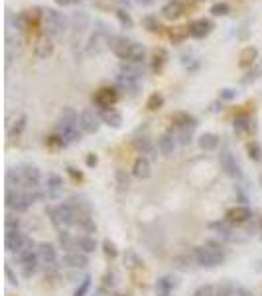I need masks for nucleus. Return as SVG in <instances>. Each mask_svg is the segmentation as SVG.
<instances>
[{
    "label": "nucleus",
    "instance_id": "nucleus-18",
    "mask_svg": "<svg viewBox=\"0 0 262 296\" xmlns=\"http://www.w3.org/2000/svg\"><path fill=\"white\" fill-rule=\"evenodd\" d=\"M176 144H178L176 134L164 132V134L158 136V152H160L162 156H172V154L176 152Z\"/></svg>",
    "mask_w": 262,
    "mask_h": 296
},
{
    "label": "nucleus",
    "instance_id": "nucleus-25",
    "mask_svg": "<svg viewBox=\"0 0 262 296\" xmlns=\"http://www.w3.org/2000/svg\"><path fill=\"white\" fill-rule=\"evenodd\" d=\"M181 14H183V4L178 2V0H172V2H168L162 8V16L168 18V20H178Z\"/></svg>",
    "mask_w": 262,
    "mask_h": 296
},
{
    "label": "nucleus",
    "instance_id": "nucleus-48",
    "mask_svg": "<svg viewBox=\"0 0 262 296\" xmlns=\"http://www.w3.org/2000/svg\"><path fill=\"white\" fill-rule=\"evenodd\" d=\"M18 219L14 215H6V231H18Z\"/></svg>",
    "mask_w": 262,
    "mask_h": 296
},
{
    "label": "nucleus",
    "instance_id": "nucleus-26",
    "mask_svg": "<svg viewBox=\"0 0 262 296\" xmlns=\"http://www.w3.org/2000/svg\"><path fill=\"white\" fill-rule=\"evenodd\" d=\"M217 146H219V136H217V134H213V132H205V134L199 136V148H201V150L211 152V150H215Z\"/></svg>",
    "mask_w": 262,
    "mask_h": 296
},
{
    "label": "nucleus",
    "instance_id": "nucleus-9",
    "mask_svg": "<svg viewBox=\"0 0 262 296\" xmlns=\"http://www.w3.org/2000/svg\"><path fill=\"white\" fill-rule=\"evenodd\" d=\"M20 174H22V182H24V190H38L40 182H41V174L36 166L32 164H22L20 166Z\"/></svg>",
    "mask_w": 262,
    "mask_h": 296
},
{
    "label": "nucleus",
    "instance_id": "nucleus-51",
    "mask_svg": "<svg viewBox=\"0 0 262 296\" xmlns=\"http://www.w3.org/2000/svg\"><path fill=\"white\" fill-rule=\"evenodd\" d=\"M260 73H262V67H258L256 71H252V73H248V77H244V79H242V83H250V81H254V79H256V77H258Z\"/></svg>",
    "mask_w": 262,
    "mask_h": 296
},
{
    "label": "nucleus",
    "instance_id": "nucleus-13",
    "mask_svg": "<svg viewBox=\"0 0 262 296\" xmlns=\"http://www.w3.org/2000/svg\"><path fill=\"white\" fill-rule=\"evenodd\" d=\"M213 22L211 20H207V18H199V20H193V22H189V26H187V34L191 36V38H195V40H201V38H205V36H209L213 32Z\"/></svg>",
    "mask_w": 262,
    "mask_h": 296
},
{
    "label": "nucleus",
    "instance_id": "nucleus-56",
    "mask_svg": "<svg viewBox=\"0 0 262 296\" xmlns=\"http://www.w3.org/2000/svg\"><path fill=\"white\" fill-rule=\"evenodd\" d=\"M79 2H83V0H73V4H79Z\"/></svg>",
    "mask_w": 262,
    "mask_h": 296
},
{
    "label": "nucleus",
    "instance_id": "nucleus-14",
    "mask_svg": "<svg viewBox=\"0 0 262 296\" xmlns=\"http://www.w3.org/2000/svg\"><path fill=\"white\" fill-rule=\"evenodd\" d=\"M99 119H101V117H97L93 111H83V113H79V128H81V132H85V134H95V132L99 130V127H101Z\"/></svg>",
    "mask_w": 262,
    "mask_h": 296
},
{
    "label": "nucleus",
    "instance_id": "nucleus-36",
    "mask_svg": "<svg viewBox=\"0 0 262 296\" xmlns=\"http://www.w3.org/2000/svg\"><path fill=\"white\" fill-rule=\"evenodd\" d=\"M162 105H164V97H162L160 93H154V95H150V97H148V101H146L148 111H158Z\"/></svg>",
    "mask_w": 262,
    "mask_h": 296
},
{
    "label": "nucleus",
    "instance_id": "nucleus-23",
    "mask_svg": "<svg viewBox=\"0 0 262 296\" xmlns=\"http://www.w3.org/2000/svg\"><path fill=\"white\" fill-rule=\"evenodd\" d=\"M101 121L113 128H119L122 125V115L117 109H104V111H101Z\"/></svg>",
    "mask_w": 262,
    "mask_h": 296
},
{
    "label": "nucleus",
    "instance_id": "nucleus-7",
    "mask_svg": "<svg viewBox=\"0 0 262 296\" xmlns=\"http://www.w3.org/2000/svg\"><path fill=\"white\" fill-rule=\"evenodd\" d=\"M36 251H38L40 263L45 267L47 273L58 269V249H56L54 245H51V243H40Z\"/></svg>",
    "mask_w": 262,
    "mask_h": 296
},
{
    "label": "nucleus",
    "instance_id": "nucleus-53",
    "mask_svg": "<svg viewBox=\"0 0 262 296\" xmlns=\"http://www.w3.org/2000/svg\"><path fill=\"white\" fill-rule=\"evenodd\" d=\"M67 172H69V174H71L75 180H83V174H81V172H77L75 168H67Z\"/></svg>",
    "mask_w": 262,
    "mask_h": 296
},
{
    "label": "nucleus",
    "instance_id": "nucleus-54",
    "mask_svg": "<svg viewBox=\"0 0 262 296\" xmlns=\"http://www.w3.org/2000/svg\"><path fill=\"white\" fill-rule=\"evenodd\" d=\"M97 164V156L95 154H89L87 156V166H95Z\"/></svg>",
    "mask_w": 262,
    "mask_h": 296
},
{
    "label": "nucleus",
    "instance_id": "nucleus-39",
    "mask_svg": "<svg viewBox=\"0 0 262 296\" xmlns=\"http://www.w3.org/2000/svg\"><path fill=\"white\" fill-rule=\"evenodd\" d=\"M235 130H237V132H246V130H250L248 117H244V115L237 117V119H235Z\"/></svg>",
    "mask_w": 262,
    "mask_h": 296
},
{
    "label": "nucleus",
    "instance_id": "nucleus-43",
    "mask_svg": "<svg viewBox=\"0 0 262 296\" xmlns=\"http://www.w3.org/2000/svg\"><path fill=\"white\" fill-rule=\"evenodd\" d=\"M142 24L146 26V30H150V32H160V22H158V18H154V16H146L144 20H142Z\"/></svg>",
    "mask_w": 262,
    "mask_h": 296
},
{
    "label": "nucleus",
    "instance_id": "nucleus-49",
    "mask_svg": "<svg viewBox=\"0 0 262 296\" xmlns=\"http://www.w3.org/2000/svg\"><path fill=\"white\" fill-rule=\"evenodd\" d=\"M219 97L223 99V101H231V99L237 97V91H235V89H223V91L219 93Z\"/></svg>",
    "mask_w": 262,
    "mask_h": 296
},
{
    "label": "nucleus",
    "instance_id": "nucleus-34",
    "mask_svg": "<svg viewBox=\"0 0 262 296\" xmlns=\"http://www.w3.org/2000/svg\"><path fill=\"white\" fill-rule=\"evenodd\" d=\"M193 128L195 127H183V128H178L176 130V140L180 142V144H189L191 142V132H193Z\"/></svg>",
    "mask_w": 262,
    "mask_h": 296
},
{
    "label": "nucleus",
    "instance_id": "nucleus-6",
    "mask_svg": "<svg viewBox=\"0 0 262 296\" xmlns=\"http://www.w3.org/2000/svg\"><path fill=\"white\" fill-rule=\"evenodd\" d=\"M41 22H43V30L45 36L49 38H60L65 32V18L54 10V8H43L41 10Z\"/></svg>",
    "mask_w": 262,
    "mask_h": 296
},
{
    "label": "nucleus",
    "instance_id": "nucleus-1",
    "mask_svg": "<svg viewBox=\"0 0 262 296\" xmlns=\"http://www.w3.org/2000/svg\"><path fill=\"white\" fill-rule=\"evenodd\" d=\"M109 47L115 52L117 58H121L122 62L126 63H132V65H138L146 60V49L142 43L138 42H132L124 36H111V42H109Z\"/></svg>",
    "mask_w": 262,
    "mask_h": 296
},
{
    "label": "nucleus",
    "instance_id": "nucleus-35",
    "mask_svg": "<svg viewBox=\"0 0 262 296\" xmlns=\"http://www.w3.org/2000/svg\"><path fill=\"white\" fill-rule=\"evenodd\" d=\"M191 296H219V286L203 284V286H199Z\"/></svg>",
    "mask_w": 262,
    "mask_h": 296
},
{
    "label": "nucleus",
    "instance_id": "nucleus-32",
    "mask_svg": "<svg viewBox=\"0 0 262 296\" xmlns=\"http://www.w3.org/2000/svg\"><path fill=\"white\" fill-rule=\"evenodd\" d=\"M60 245L63 247V249L67 251V253H73V249H77L75 247V239L63 229V231H60Z\"/></svg>",
    "mask_w": 262,
    "mask_h": 296
},
{
    "label": "nucleus",
    "instance_id": "nucleus-37",
    "mask_svg": "<svg viewBox=\"0 0 262 296\" xmlns=\"http://www.w3.org/2000/svg\"><path fill=\"white\" fill-rule=\"evenodd\" d=\"M185 36H189V34H187V26H176V28L170 30V38H172L174 43H180Z\"/></svg>",
    "mask_w": 262,
    "mask_h": 296
},
{
    "label": "nucleus",
    "instance_id": "nucleus-22",
    "mask_svg": "<svg viewBox=\"0 0 262 296\" xmlns=\"http://www.w3.org/2000/svg\"><path fill=\"white\" fill-rule=\"evenodd\" d=\"M6 188H8V190H18V191L24 190L20 166H18V168H8V170H6Z\"/></svg>",
    "mask_w": 262,
    "mask_h": 296
},
{
    "label": "nucleus",
    "instance_id": "nucleus-47",
    "mask_svg": "<svg viewBox=\"0 0 262 296\" xmlns=\"http://www.w3.org/2000/svg\"><path fill=\"white\" fill-rule=\"evenodd\" d=\"M229 223V221H227ZM227 223H223V221H215V223H211V225H209V227H211V229H217L219 233H223V235H229L231 233V229H229V225Z\"/></svg>",
    "mask_w": 262,
    "mask_h": 296
},
{
    "label": "nucleus",
    "instance_id": "nucleus-12",
    "mask_svg": "<svg viewBox=\"0 0 262 296\" xmlns=\"http://www.w3.org/2000/svg\"><path fill=\"white\" fill-rule=\"evenodd\" d=\"M111 42V36L107 34L104 28H99L91 38H89V43H87V54L93 56V54H99L104 45H109Z\"/></svg>",
    "mask_w": 262,
    "mask_h": 296
},
{
    "label": "nucleus",
    "instance_id": "nucleus-16",
    "mask_svg": "<svg viewBox=\"0 0 262 296\" xmlns=\"http://www.w3.org/2000/svg\"><path fill=\"white\" fill-rule=\"evenodd\" d=\"M54 38H49V36H41L38 38V42L34 43V54L36 58L40 60H47L51 54H54Z\"/></svg>",
    "mask_w": 262,
    "mask_h": 296
},
{
    "label": "nucleus",
    "instance_id": "nucleus-10",
    "mask_svg": "<svg viewBox=\"0 0 262 296\" xmlns=\"http://www.w3.org/2000/svg\"><path fill=\"white\" fill-rule=\"evenodd\" d=\"M28 239H30V237H26L22 231H6V237H4L6 251H10V253L18 255V253L24 249V247H26Z\"/></svg>",
    "mask_w": 262,
    "mask_h": 296
},
{
    "label": "nucleus",
    "instance_id": "nucleus-24",
    "mask_svg": "<svg viewBox=\"0 0 262 296\" xmlns=\"http://www.w3.org/2000/svg\"><path fill=\"white\" fill-rule=\"evenodd\" d=\"M75 247H77L81 253L89 255V253H95V249H97V241H95L91 235H79V237H75Z\"/></svg>",
    "mask_w": 262,
    "mask_h": 296
},
{
    "label": "nucleus",
    "instance_id": "nucleus-52",
    "mask_svg": "<svg viewBox=\"0 0 262 296\" xmlns=\"http://www.w3.org/2000/svg\"><path fill=\"white\" fill-rule=\"evenodd\" d=\"M117 180H119V184H121V186H128V176H126L122 170H119V172H117Z\"/></svg>",
    "mask_w": 262,
    "mask_h": 296
},
{
    "label": "nucleus",
    "instance_id": "nucleus-21",
    "mask_svg": "<svg viewBox=\"0 0 262 296\" xmlns=\"http://www.w3.org/2000/svg\"><path fill=\"white\" fill-rule=\"evenodd\" d=\"M134 148L142 154V156H146L148 160H152V158H156L158 154H156V148H154V144L150 142V138H146V136H138V138H134Z\"/></svg>",
    "mask_w": 262,
    "mask_h": 296
},
{
    "label": "nucleus",
    "instance_id": "nucleus-15",
    "mask_svg": "<svg viewBox=\"0 0 262 296\" xmlns=\"http://www.w3.org/2000/svg\"><path fill=\"white\" fill-rule=\"evenodd\" d=\"M63 193V180L58 176V174H47V180H45V195L49 200H60Z\"/></svg>",
    "mask_w": 262,
    "mask_h": 296
},
{
    "label": "nucleus",
    "instance_id": "nucleus-8",
    "mask_svg": "<svg viewBox=\"0 0 262 296\" xmlns=\"http://www.w3.org/2000/svg\"><path fill=\"white\" fill-rule=\"evenodd\" d=\"M119 101V91L117 89H111V87H102L99 89L95 95H93V103L97 107H101L102 111L104 109H113V105Z\"/></svg>",
    "mask_w": 262,
    "mask_h": 296
},
{
    "label": "nucleus",
    "instance_id": "nucleus-2",
    "mask_svg": "<svg viewBox=\"0 0 262 296\" xmlns=\"http://www.w3.org/2000/svg\"><path fill=\"white\" fill-rule=\"evenodd\" d=\"M193 259L199 267H205V269H213L217 265H221V261L225 259V251L223 247L215 241H207L205 245L201 247H195L193 251Z\"/></svg>",
    "mask_w": 262,
    "mask_h": 296
},
{
    "label": "nucleus",
    "instance_id": "nucleus-44",
    "mask_svg": "<svg viewBox=\"0 0 262 296\" xmlns=\"http://www.w3.org/2000/svg\"><path fill=\"white\" fill-rule=\"evenodd\" d=\"M102 249H104V255H107V257H113V259H115V257L119 255V251H117V245H115L113 241H109V239L102 243Z\"/></svg>",
    "mask_w": 262,
    "mask_h": 296
},
{
    "label": "nucleus",
    "instance_id": "nucleus-46",
    "mask_svg": "<svg viewBox=\"0 0 262 296\" xmlns=\"http://www.w3.org/2000/svg\"><path fill=\"white\" fill-rule=\"evenodd\" d=\"M89 286H91V278H89V276H85V278L81 280V284L77 286V290H75V294H73V296H85V294H87V290H89Z\"/></svg>",
    "mask_w": 262,
    "mask_h": 296
},
{
    "label": "nucleus",
    "instance_id": "nucleus-29",
    "mask_svg": "<svg viewBox=\"0 0 262 296\" xmlns=\"http://www.w3.org/2000/svg\"><path fill=\"white\" fill-rule=\"evenodd\" d=\"M172 121H174V125H176L178 128H183V127H197L195 119L189 117L187 113H176V115L172 117Z\"/></svg>",
    "mask_w": 262,
    "mask_h": 296
},
{
    "label": "nucleus",
    "instance_id": "nucleus-31",
    "mask_svg": "<svg viewBox=\"0 0 262 296\" xmlns=\"http://www.w3.org/2000/svg\"><path fill=\"white\" fill-rule=\"evenodd\" d=\"M172 288H174V282L170 276H164L156 282V292H158V296H170Z\"/></svg>",
    "mask_w": 262,
    "mask_h": 296
},
{
    "label": "nucleus",
    "instance_id": "nucleus-4",
    "mask_svg": "<svg viewBox=\"0 0 262 296\" xmlns=\"http://www.w3.org/2000/svg\"><path fill=\"white\" fill-rule=\"evenodd\" d=\"M140 79H142V71L138 69V65H130V63H122L117 75V83L121 89L128 91L130 95H136L140 89Z\"/></svg>",
    "mask_w": 262,
    "mask_h": 296
},
{
    "label": "nucleus",
    "instance_id": "nucleus-5",
    "mask_svg": "<svg viewBox=\"0 0 262 296\" xmlns=\"http://www.w3.org/2000/svg\"><path fill=\"white\" fill-rule=\"evenodd\" d=\"M47 215H49L51 223L58 227V231H63V229H67V227H73L75 221H77L75 210L71 208L69 202L60 204V206H56V208H49V210H47Z\"/></svg>",
    "mask_w": 262,
    "mask_h": 296
},
{
    "label": "nucleus",
    "instance_id": "nucleus-50",
    "mask_svg": "<svg viewBox=\"0 0 262 296\" xmlns=\"http://www.w3.org/2000/svg\"><path fill=\"white\" fill-rule=\"evenodd\" d=\"M4 275H6V278H8V282H10V284H18V278L14 276V273H12V267H10V265H6V267H4Z\"/></svg>",
    "mask_w": 262,
    "mask_h": 296
},
{
    "label": "nucleus",
    "instance_id": "nucleus-19",
    "mask_svg": "<svg viewBox=\"0 0 262 296\" xmlns=\"http://www.w3.org/2000/svg\"><path fill=\"white\" fill-rule=\"evenodd\" d=\"M225 217H227L229 223L241 225V223H246V221L252 217V213H250V210H248L246 206H235V208H231V210L227 211Z\"/></svg>",
    "mask_w": 262,
    "mask_h": 296
},
{
    "label": "nucleus",
    "instance_id": "nucleus-38",
    "mask_svg": "<svg viewBox=\"0 0 262 296\" xmlns=\"http://www.w3.org/2000/svg\"><path fill=\"white\" fill-rule=\"evenodd\" d=\"M246 152H248V158L254 160V162H258V160L262 158V150H260L258 142H248V144H246Z\"/></svg>",
    "mask_w": 262,
    "mask_h": 296
},
{
    "label": "nucleus",
    "instance_id": "nucleus-11",
    "mask_svg": "<svg viewBox=\"0 0 262 296\" xmlns=\"http://www.w3.org/2000/svg\"><path fill=\"white\" fill-rule=\"evenodd\" d=\"M219 164H221V170L231 176V178H241V166L237 162V158L233 156V152L229 150H221L219 154Z\"/></svg>",
    "mask_w": 262,
    "mask_h": 296
},
{
    "label": "nucleus",
    "instance_id": "nucleus-33",
    "mask_svg": "<svg viewBox=\"0 0 262 296\" xmlns=\"http://www.w3.org/2000/svg\"><path fill=\"white\" fill-rule=\"evenodd\" d=\"M152 60H154V62H152V69H154V71H160V69L164 67L166 60H168L166 49H156V54H154V58H152Z\"/></svg>",
    "mask_w": 262,
    "mask_h": 296
},
{
    "label": "nucleus",
    "instance_id": "nucleus-42",
    "mask_svg": "<svg viewBox=\"0 0 262 296\" xmlns=\"http://www.w3.org/2000/svg\"><path fill=\"white\" fill-rule=\"evenodd\" d=\"M229 10H231V6H229L227 2H217V4L211 6V14H213V16H227Z\"/></svg>",
    "mask_w": 262,
    "mask_h": 296
},
{
    "label": "nucleus",
    "instance_id": "nucleus-30",
    "mask_svg": "<svg viewBox=\"0 0 262 296\" xmlns=\"http://www.w3.org/2000/svg\"><path fill=\"white\" fill-rule=\"evenodd\" d=\"M75 225L85 233V235H89V233H95L97 231V225H95V221H93V217L91 215H85V217H77V221H75Z\"/></svg>",
    "mask_w": 262,
    "mask_h": 296
},
{
    "label": "nucleus",
    "instance_id": "nucleus-55",
    "mask_svg": "<svg viewBox=\"0 0 262 296\" xmlns=\"http://www.w3.org/2000/svg\"><path fill=\"white\" fill-rule=\"evenodd\" d=\"M56 4H60V6H69V4H73V0H56Z\"/></svg>",
    "mask_w": 262,
    "mask_h": 296
},
{
    "label": "nucleus",
    "instance_id": "nucleus-28",
    "mask_svg": "<svg viewBox=\"0 0 262 296\" xmlns=\"http://www.w3.org/2000/svg\"><path fill=\"white\" fill-rule=\"evenodd\" d=\"M34 18H36V14H32L30 10L16 14V18H14V26H16V30H30V28L34 26Z\"/></svg>",
    "mask_w": 262,
    "mask_h": 296
},
{
    "label": "nucleus",
    "instance_id": "nucleus-3",
    "mask_svg": "<svg viewBox=\"0 0 262 296\" xmlns=\"http://www.w3.org/2000/svg\"><path fill=\"white\" fill-rule=\"evenodd\" d=\"M58 134L65 140V144L69 142H75L79 140L81 136V128H79V115L71 109V107H65L58 119Z\"/></svg>",
    "mask_w": 262,
    "mask_h": 296
},
{
    "label": "nucleus",
    "instance_id": "nucleus-17",
    "mask_svg": "<svg viewBox=\"0 0 262 296\" xmlns=\"http://www.w3.org/2000/svg\"><path fill=\"white\" fill-rule=\"evenodd\" d=\"M61 265L67 267V269H77V271H79V269H85V267L89 265V259H87L85 253L73 251V253H65V255H63Z\"/></svg>",
    "mask_w": 262,
    "mask_h": 296
},
{
    "label": "nucleus",
    "instance_id": "nucleus-41",
    "mask_svg": "<svg viewBox=\"0 0 262 296\" xmlns=\"http://www.w3.org/2000/svg\"><path fill=\"white\" fill-rule=\"evenodd\" d=\"M219 296H242V294H241V288L233 284H223L219 286Z\"/></svg>",
    "mask_w": 262,
    "mask_h": 296
},
{
    "label": "nucleus",
    "instance_id": "nucleus-20",
    "mask_svg": "<svg viewBox=\"0 0 262 296\" xmlns=\"http://www.w3.org/2000/svg\"><path fill=\"white\" fill-rule=\"evenodd\" d=\"M132 174L140 180H146L152 176V162L146 158V156H138L132 164Z\"/></svg>",
    "mask_w": 262,
    "mask_h": 296
},
{
    "label": "nucleus",
    "instance_id": "nucleus-45",
    "mask_svg": "<svg viewBox=\"0 0 262 296\" xmlns=\"http://www.w3.org/2000/svg\"><path fill=\"white\" fill-rule=\"evenodd\" d=\"M117 18L121 20V24L124 26V28H132L134 26V22H132V18L124 12V10H117Z\"/></svg>",
    "mask_w": 262,
    "mask_h": 296
},
{
    "label": "nucleus",
    "instance_id": "nucleus-27",
    "mask_svg": "<svg viewBox=\"0 0 262 296\" xmlns=\"http://www.w3.org/2000/svg\"><path fill=\"white\" fill-rule=\"evenodd\" d=\"M256 56H258V49L256 47H252V45H248V47H244L242 52H241V56H239V65L242 67V69H246V67H250L252 63H254V60H256Z\"/></svg>",
    "mask_w": 262,
    "mask_h": 296
},
{
    "label": "nucleus",
    "instance_id": "nucleus-40",
    "mask_svg": "<svg viewBox=\"0 0 262 296\" xmlns=\"http://www.w3.org/2000/svg\"><path fill=\"white\" fill-rule=\"evenodd\" d=\"M24 128H26V115H22V117L12 125V128H10V136H20V134L24 132Z\"/></svg>",
    "mask_w": 262,
    "mask_h": 296
}]
</instances>
